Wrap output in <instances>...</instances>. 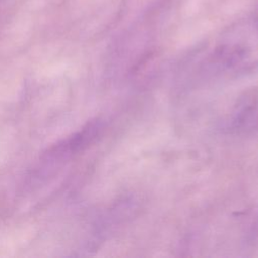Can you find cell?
Instances as JSON below:
<instances>
[{
    "mask_svg": "<svg viewBox=\"0 0 258 258\" xmlns=\"http://www.w3.org/2000/svg\"><path fill=\"white\" fill-rule=\"evenodd\" d=\"M189 75L198 81L233 78L258 67V19H240L220 33L214 42L202 49Z\"/></svg>",
    "mask_w": 258,
    "mask_h": 258,
    "instance_id": "1",
    "label": "cell"
},
{
    "mask_svg": "<svg viewBox=\"0 0 258 258\" xmlns=\"http://www.w3.org/2000/svg\"><path fill=\"white\" fill-rule=\"evenodd\" d=\"M241 125L258 126V96H252L250 100L245 103L236 116V121Z\"/></svg>",
    "mask_w": 258,
    "mask_h": 258,
    "instance_id": "2",
    "label": "cell"
}]
</instances>
